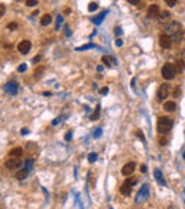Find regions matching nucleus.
I'll list each match as a JSON object with an SVG mask.
<instances>
[{"label": "nucleus", "mask_w": 185, "mask_h": 209, "mask_svg": "<svg viewBox=\"0 0 185 209\" xmlns=\"http://www.w3.org/2000/svg\"><path fill=\"white\" fill-rule=\"evenodd\" d=\"M4 13H6V6H4V4H0V17H3Z\"/></svg>", "instance_id": "f704fd0d"}, {"label": "nucleus", "mask_w": 185, "mask_h": 209, "mask_svg": "<svg viewBox=\"0 0 185 209\" xmlns=\"http://www.w3.org/2000/svg\"><path fill=\"white\" fill-rule=\"evenodd\" d=\"M97 161V154L95 152H91V154H88V162L90 164H93V162Z\"/></svg>", "instance_id": "a878e982"}, {"label": "nucleus", "mask_w": 185, "mask_h": 209, "mask_svg": "<svg viewBox=\"0 0 185 209\" xmlns=\"http://www.w3.org/2000/svg\"><path fill=\"white\" fill-rule=\"evenodd\" d=\"M181 29H182V26H181V23L179 21H169L168 24H165L164 26V31H165V34L167 36H174L175 33H179L181 31Z\"/></svg>", "instance_id": "7ed1b4c3"}, {"label": "nucleus", "mask_w": 185, "mask_h": 209, "mask_svg": "<svg viewBox=\"0 0 185 209\" xmlns=\"http://www.w3.org/2000/svg\"><path fill=\"white\" fill-rule=\"evenodd\" d=\"M4 91L9 93L10 95H14L17 93V84L16 83H7V84L4 85Z\"/></svg>", "instance_id": "f8f14e48"}, {"label": "nucleus", "mask_w": 185, "mask_h": 209, "mask_svg": "<svg viewBox=\"0 0 185 209\" xmlns=\"http://www.w3.org/2000/svg\"><path fill=\"white\" fill-rule=\"evenodd\" d=\"M103 63H104V64H107L108 67H110V66H113L115 63V60L113 57H110V56H104V57H103Z\"/></svg>", "instance_id": "4be33fe9"}, {"label": "nucleus", "mask_w": 185, "mask_h": 209, "mask_svg": "<svg viewBox=\"0 0 185 209\" xmlns=\"http://www.w3.org/2000/svg\"><path fill=\"white\" fill-rule=\"evenodd\" d=\"M120 192H121L124 196H128L130 193H131V186L128 185V184L124 182V184L121 185V188H120Z\"/></svg>", "instance_id": "2eb2a0df"}, {"label": "nucleus", "mask_w": 185, "mask_h": 209, "mask_svg": "<svg viewBox=\"0 0 185 209\" xmlns=\"http://www.w3.org/2000/svg\"><path fill=\"white\" fill-rule=\"evenodd\" d=\"M26 166H27V171H30V169H31V166H33V159H27V161H26Z\"/></svg>", "instance_id": "2f4dec72"}, {"label": "nucleus", "mask_w": 185, "mask_h": 209, "mask_svg": "<svg viewBox=\"0 0 185 209\" xmlns=\"http://www.w3.org/2000/svg\"><path fill=\"white\" fill-rule=\"evenodd\" d=\"M115 46H117V47H121V46H123V41L120 40V39H117V40H115Z\"/></svg>", "instance_id": "c03bdc74"}, {"label": "nucleus", "mask_w": 185, "mask_h": 209, "mask_svg": "<svg viewBox=\"0 0 185 209\" xmlns=\"http://www.w3.org/2000/svg\"><path fill=\"white\" fill-rule=\"evenodd\" d=\"M160 13H161V10H160L158 4H151L148 7V17L150 19H157L160 16Z\"/></svg>", "instance_id": "1a4fd4ad"}, {"label": "nucleus", "mask_w": 185, "mask_h": 209, "mask_svg": "<svg viewBox=\"0 0 185 209\" xmlns=\"http://www.w3.org/2000/svg\"><path fill=\"white\" fill-rule=\"evenodd\" d=\"M135 134H137V137H138L140 139H141L142 142H145V137H144V134H142L141 129H137V132H135Z\"/></svg>", "instance_id": "7c9ffc66"}, {"label": "nucleus", "mask_w": 185, "mask_h": 209, "mask_svg": "<svg viewBox=\"0 0 185 209\" xmlns=\"http://www.w3.org/2000/svg\"><path fill=\"white\" fill-rule=\"evenodd\" d=\"M160 46H161L162 48H171L172 46V41H171V37L169 36H167V34H161L160 36Z\"/></svg>", "instance_id": "0eeeda50"}, {"label": "nucleus", "mask_w": 185, "mask_h": 209, "mask_svg": "<svg viewBox=\"0 0 185 209\" xmlns=\"http://www.w3.org/2000/svg\"><path fill=\"white\" fill-rule=\"evenodd\" d=\"M174 121H172L169 117H161L158 120V124H157V128H158L160 134H167V132L171 131Z\"/></svg>", "instance_id": "f257e3e1"}, {"label": "nucleus", "mask_w": 185, "mask_h": 209, "mask_svg": "<svg viewBox=\"0 0 185 209\" xmlns=\"http://www.w3.org/2000/svg\"><path fill=\"white\" fill-rule=\"evenodd\" d=\"M154 176H155V181H157V182H158L160 185H162V186L167 185L164 175H162V172L160 171V169H154Z\"/></svg>", "instance_id": "9b49d317"}, {"label": "nucleus", "mask_w": 185, "mask_h": 209, "mask_svg": "<svg viewBox=\"0 0 185 209\" xmlns=\"http://www.w3.org/2000/svg\"><path fill=\"white\" fill-rule=\"evenodd\" d=\"M21 154H23V148H14L10 151V157H16V158H20Z\"/></svg>", "instance_id": "412c9836"}, {"label": "nucleus", "mask_w": 185, "mask_h": 209, "mask_svg": "<svg viewBox=\"0 0 185 209\" xmlns=\"http://www.w3.org/2000/svg\"><path fill=\"white\" fill-rule=\"evenodd\" d=\"M27 175H29V171H27L26 168H24V169H20V171H17V172H16V178H17V179H20V181H21V179L26 178Z\"/></svg>", "instance_id": "6ab92c4d"}, {"label": "nucleus", "mask_w": 185, "mask_h": 209, "mask_svg": "<svg viewBox=\"0 0 185 209\" xmlns=\"http://www.w3.org/2000/svg\"><path fill=\"white\" fill-rule=\"evenodd\" d=\"M58 121H60V118H56V120H54V121H53V125L58 124Z\"/></svg>", "instance_id": "8fccbe9b"}, {"label": "nucleus", "mask_w": 185, "mask_h": 209, "mask_svg": "<svg viewBox=\"0 0 185 209\" xmlns=\"http://www.w3.org/2000/svg\"><path fill=\"white\" fill-rule=\"evenodd\" d=\"M107 93H108V87H104V88H101L100 90V94H103V95L107 94Z\"/></svg>", "instance_id": "a19ab883"}, {"label": "nucleus", "mask_w": 185, "mask_h": 209, "mask_svg": "<svg viewBox=\"0 0 185 209\" xmlns=\"http://www.w3.org/2000/svg\"><path fill=\"white\" fill-rule=\"evenodd\" d=\"M98 9V3H95V2H91L90 4H88V11H94Z\"/></svg>", "instance_id": "bb28decb"}, {"label": "nucleus", "mask_w": 185, "mask_h": 209, "mask_svg": "<svg viewBox=\"0 0 185 209\" xmlns=\"http://www.w3.org/2000/svg\"><path fill=\"white\" fill-rule=\"evenodd\" d=\"M26 134H29V129H27V128H23V129H21V135H26Z\"/></svg>", "instance_id": "de8ad7c7"}, {"label": "nucleus", "mask_w": 185, "mask_h": 209, "mask_svg": "<svg viewBox=\"0 0 185 209\" xmlns=\"http://www.w3.org/2000/svg\"><path fill=\"white\" fill-rule=\"evenodd\" d=\"M37 4H39L37 0H27L26 2V6H29V7H34V6H37Z\"/></svg>", "instance_id": "c756f323"}, {"label": "nucleus", "mask_w": 185, "mask_h": 209, "mask_svg": "<svg viewBox=\"0 0 185 209\" xmlns=\"http://www.w3.org/2000/svg\"><path fill=\"white\" fill-rule=\"evenodd\" d=\"M7 29H9V30H16V29H17V23H14V21L9 23V24H7Z\"/></svg>", "instance_id": "473e14b6"}, {"label": "nucleus", "mask_w": 185, "mask_h": 209, "mask_svg": "<svg viewBox=\"0 0 185 209\" xmlns=\"http://www.w3.org/2000/svg\"><path fill=\"white\" fill-rule=\"evenodd\" d=\"M177 68H175V66L174 64H171V63H167V64L164 66V67L161 68V75L165 78L167 81H169V80H174L175 78V75H177Z\"/></svg>", "instance_id": "f03ea898"}, {"label": "nucleus", "mask_w": 185, "mask_h": 209, "mask_svg": "<svg viewBox=\"0 0 185 209\" xmlns=\"http://www.w3.org/2000/svg\"><path fill=\"white\" fill-rule=\"evenodd\" d=\"M71 137H73V132H71V131H68L67 134H66V137H64V139H66V141H70V139H71Z\"/></svg>", "instance_id": "e433bc0d"}, {"label": "nucleus", "mask_w": 185, "mask_h": 209, "mask_svg": "<svg viewBox=\"0 0 185 209\" xmlns=\"http://www.w3.org/2000/svg\"><path fill=\"white\" fill-rule=\"evenodd\" d=\"M148 196H150V185H148V184H144V185L140 188V192H138L135 201H137V203L144 202V201L148 199Z\"/></svg>", "instance_id": "20e7f679"}, {"label": "nucleus", "mask_w": 185, "mask_h": 209, "mask_svg": "<svg viewBox=\"0 0 185 209\" xmlns=\"http://www.w3.org/2000/svg\"><path fill=\"white\" fill-rule=\"evenodd\" d=\"M63 23V17L58 16L57 17V26H56V30H60V24Z\"/></svg>", "instance_id": "72a5a7b5"}, {"label": "nucleus", "mask_w": 185, "mask_h": 209, "mask_svg": "<svg viewBox=\"0 0 185 209\" xmlns=\"http://www.w3.org/2000/svg\"><path fill=\"white\" fill-rule=\"evenodd\" d=\"M17 70L20 71V73H23V71H26V70H27L26 64H21V66H19V68H17Z\"/></svg>", "instance_id": "58836bf2"}, {"label": "nucleus", "mask_w": 185, "mask_h": 209, "mask_svg": "<svg viewBox=\"0 0 185 209\" xmlns=\"http://www.w3.org/2000/svg\"><path fill=\"white\" fill-rule=\"evenodd\" d=\"M30 48H31V43L29 40L20 41V43H19V46H17V50L20 51L21 54H27L29 51H30Z\"/></svg>", "instance_id": "6e6552de"}, {"label": "nucleus", "mask_w": 185, "mask_h": 209, "mask_svg": "<svg viewBox=\"0 0 185 209\" xmlns=\"http://www.w3.org/2000/svg\"><path fill=\"white\" fill-rule=\"evenodd\" d=\"M174 66H175V68H177V71H178V73H182V71H184V68H185V61L184 60H178Z\"/></svg>", "instance_id": "aec40b11"}, {"label": "nucleus", "mask_w": 185, "mask_h": 209, "mask_svg": "<svg viewBox=\"0 0 185 209\" xmlns=\"http://www.w3.org/2000/svg\"><path fill=\"white\" fill-rule=\"evenodd\" d=\"M172 95H179V88H175V91H172Z\"/></svg>", "instance_id": "49530a36"}, {"label": "nucleus", "mask_w": 185, "mask_h": 209, "mask_svg": "<svg viewBox=\"0 0 185 209\" xmlns=\"http://www.w3.org/2000/svg\"><path fill=\"white\" fill-rule=\"evenodd\" d=\"M98 117H100V105H97V108H95V112H93V115H91V120L94 121V120H97Z\"/></svg>", "instance_id": "cd10ccee"}, {"label": "nucleus", "mask_w": 185, "mask_h": 209, "mask_svg": "<svg viewBox=\"0 0 185 209\" xmlns=\"http://www.w3.org/2000/svg\"><path fill=\"white\" fill-rule=\"evenodd\" d=\"M51 21H53V17H51V14H49V13L43 14V17L40 19L41 26H49V24H50Z\"/></svg>", "instance_id": "ddd939ff"}, {"label": "nucleus", "mask_w": 185, "mask_h": 209, "mask_svg": "<svg viewBox=\"0 0 185 209\" xmlns=\"http://www.w3.org/2000/svg\"><path fill=\"white\" fill-rule=\"evenodd\" d=\"M66 34H67V36H70V30H68V26H66Z\"/></svg>", "instance_id": "3c124183"}, {"label": "nucleus", "mask_w": 185, "mask_h": 209, "mask_svg": "<svg viewBox=\"0 0 185 209\" xmlns=\"http://www.w3.org/2000/svg\"><path fill=\"white\" fill-rule=\"evenodd\" d=\"M182 157H184V159H185V152H184V154H182Z\"/></svg>", "instance_id": "5fc2aeb1"}, {"label": "nucleus", "mask_w": 185, "mask_h": 209, "mask_svg": "<svg viewBox=\"0 0 185 209\" xmlns=\"http://www.w3.org/2000/svg\"><path fill=\"white\" fill-rule=\"evenodd\" d=\"M44 71H46V67H43V66H40V67H37L36 70H34V78H36V80H40V78L43 77Z\"/></svg>", "instance_id": "4468645a"}, {"label": "nucleus", "mask_w": 185, "mask_h": 209, "mask_svg": "<svg viewBox=\"0 0 185 209\" xmlns=\"http://www.w3.org/2000/svg\"><path fill=\"white\" fill-rule=\"evenodd\" d=\"M168 94H169V84L168 83H164V84L158 88V91H157V100H158L160 102H162L165 98L168 97Z\"/></svg>", "instance_id": "39448f33"}, {"label": "nucleus", "mask_w": 185, "mask_h": 209, "mask_svg": "<svg viewBox=\"0 0 185 209\" xmlns=\"http://www.w3.org/2000/svg\"><path fill=\"white\" fill-rule=\"evenodd\" d=\"M114 33H115V36H120V34H121V29H120V27H115Z\"/></svg>", "instance_id": "37998d69"}, {"label": "nucleus", "mask_w": 185, "mask_h": 209, "mask_svg": "<svg viewBox=\"0 0 185 209\" xmlns=\"http://www.w3.org/2000/svg\"><path fill=\"white\" fill-rule=\"evenodd\" d=\"M101 132H103V131H101V128H97V129H95V132L93 134V135H94V138H98V137L101 135Z\"/></svg>", "instance_id": "4c0bfd02"}, {"label": "nucleus", "mask_w": 185, "mask_h": 209, "mask_svg": "<svg viewBox=\"0 0 185 209\" xmlns=\"http://www.w3.org/2000/svg\"><path fill=\"white\" fill-rule=\"evenodd\" d=\"M21 165L20 158H16V157H10L9 159H6V168L7 169H16Z\"/></svg>", "instance_id": "423d86ee"}, {"label": "nucleus", "mask_w": 185, "mask_h": 209, "mask_svg": "<svg viewBox=\"0 0 185 209\" xmlns=\"http://www.w3.org/2000/svg\"><path fill=\"white\" fill-rule=\"evenodd\" d=\"M131 84H132V90H134V91H135V78H132Z\"/></svg>", "instance_id": "09e8293b"}, {"label": "nucleus", "mask_w": 185, "mask_h": 209, "mask_svg": "<svg viewBox=\"0 0 185 209\" xmlns=\"http://www.w3.org/2000/svg\"><path fill=\"white\" fill-rule=\"evenodd\" d=\"M138 9H142V7H144V3H142V2H141V3H140V4H138Z\"/></svg>", "instance_id": "603ef678"}, {"label": "nucleus", "mask_w": 185, "mask_h": 209, "mask_svg": "<svg viewBox=\"0 0 185 209\" xmlns=\"http://www.w3.org/2000/svg\"><path fill=\"white\" fill-rule=\"evenodd\" d=\"M141 171H142V172H145V171H147V166L142 165V166H141Z\"/></svg>", "instance_id": "864d4df0"}, {"label": "nucleus", "mask_w": 185, "mask_h": 209, "mask_svg": "<svg viewBox=\"0 0 185 209\" xmlns=\"http://www.w3.org/2000/svg\"><path fill=\"white\" fill-rule=\"evenodd\" d=\"M167 4H168L169 7H174L175 4H177V2H175V0H168V2H167Z\"/></svg>", "instance_id": "ea45409f"}, {"label": "nucleus", "mask_w": 185, "mask_h": 209, "mask_svg": "<svg viewBox=\"0 0 185 209\" xmlns=\"http://www.w3.org/2000/svg\"><path fill=\"white\" fill-rule=\"evenodd\" d=\"M128 3H130V4H137V6H138L141 2H138V0H128Z\"/></svg>", "instance_id": "79ce46f5"}, {"label": "nucleus", "mask_w": 185, "mask_h": 209, "mask_svg": "<svg viewBox=\"0 0 185 209\" xmlns=\"http://www.w3.org/2000/svg\"><path fill=\"white\" fill-rule=\"evenodd\" d=\"M182 37H184V33H182V31H179V33H175L174 36H171V41H174L175 44H178V43H181Z\"/></svg>", "instance_id": "f3484780"}, {"label": "nucleus", "mask_w": 185, "mask_h": 209, "mask_svg": "<svg viewBox=\"0 0 185 209\" xmlns=\"http://www.w3.org/2000/svg\"><path fill=\"white\" fill-rule=\"evenodd\" d=\"M26 149H27V151H30V152H34V151H37V145L34 144V142H29L27 147H26Z\"/></svg>", "instance_id": "b1692460"}, {"label": "nucleus", "mask_w": 185, "mask_h": 209, "mask_svg": "<svg viewBox=\"0 0 185 209\" xmlns=\"http://www.w3.org/2000/svg\"><path fill=\"white\" fill-rule=\"evenodd\" d=\"M105 14H107V11H101V13L100 14H98V16L97 17H94V19H93V23H94V24H100L101 23V21H103V20H104V17H105Z\"/></svg>", "instance_id": "a211bd4d"}, {"label": "nucleus", "mask_w": 185, "mask_h": 209, "mask_svg": "<svg viewBox=\"0 0 185 209\" xmlns=\"http://www.w3.org/2000/svg\"><path fill=\"white\" fill-rule=\"evenodd\" d=\"M169 16H171V14H169V11H162V13H160V16L157 17V19H158L160 21H165Z\"/></svg>", "instance_id": "5701e85b"}, {"label": "nucleus", "mask_w": 185, "mask_h": 209, "mask_svg": "<svg viewBox=\"0 0 185 209\" xmlns=\"http://www.w3.org/2000/svg\"><path fill=\"white\" fill-rule=\"evenodd\" d=\"M40 60H41V56H36V57L33 58V63H39Z\"/></svg>", "instance_id": "a18cd8bd"}, {"label": "nucleus", "mask_w": 185, "mask_h": 209, "mask_svg": "<svg viewBox=\"0 0 185 209\" xmlns=\"http://www.w3.org/2000/svg\"><path fill=\"white\" fill-rule=\"evenodd\" d=\"M93 47H94V44H86V46H81V47H77V48H76V50H77V51H84V50H88V48H93Z\"/></svg>", "instance_id": "393cba45"}, {"label": "nucleus", "mask_w": 185, "mask_h": 209, "mask_svg": "<svg viewBox=\"0 0 185 209\" xmlns=\"http://www.w3.org/2000/svg\"><path fill=\"white\" fill-rule=\"evenodd\" d=\"M175 108H177V104H175L174 101H165V104H164V110H165V111L172 112Z\"/></svg>", "instance_id": "dca6fc26"}, {"label": "nucleus", "mask_w": 185, "mask_h": 209, "mask_svg": "<svg viewBox=\"0 0 185 209\" xmlns=\"http://www.w3.org/2000/svg\"><path fill=\"white\" fill-rule=\"evenodd\" d=\"M167 144H168V139L167 138H160V145H161V147H165Z\"/></svg>", "instance_id": "c9c22d12"}, {"label": "nucleus", "mask_w": 185, "mask_h": 209, "mask_svg": "<svg viewBox=\"0 0 185 209\" xmlns=\"http://www.w3.org/2000/svg\"><path fill=\"white\" fill-rule=\"evenodd\" d=\"M134 171H135V162H128V164H125V165L123 166V169H121L123 175H125V176L131 175Z\"/></svg>", "instance_id": "9d476101"}, {"label": "nucleus", "mask_w": 185, "mask_h": 209, "mask_svg": "<svg viewBox=\"0 0 185 209\" xmlns=\"http://www.w3.org/2000/svg\"><path fill=\"white\" fill-rule=\"evenodd\" d=\"M137 181H138V179L135 178V176H132V178H128L127 181H125V184H128L130 186H132V185H135V184H137Z\"/></svg>", "instance_id": "c85d7f7f"}]
</instances>
